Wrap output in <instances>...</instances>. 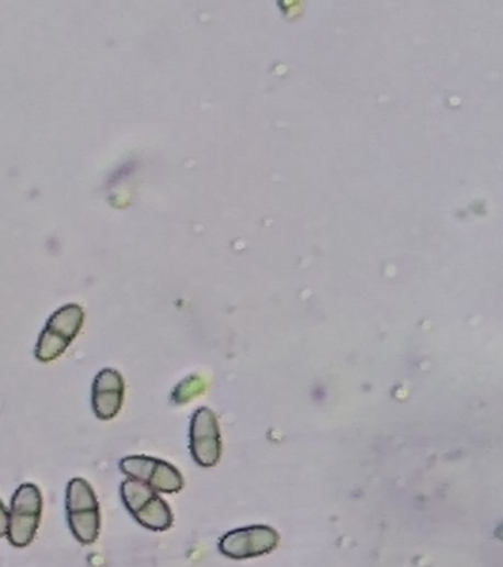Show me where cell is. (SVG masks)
Here are the masks:
<instances>
[{"label":"cell","instance_id":"cell-1","mask_svg":"<svg viewBox=\"0 0 503 567\" xmlns=\"http://www.w3.org/2000/svg\"><path fill=\"white\" fill-rule=\"evenodd\" d=\"M68 525L81 544H93L98 540L101 518L92 487L85 479H72L66 497Z\"/></svg>","mask_w":503,"mask_h":567},{"label":"cell","instance_id":"cell-2","mask_svg":"<svg viewBox=\"0 0 503 567\" xmlns=\"http://www.w3.org/2000/svg\"><path fill=\"white\" fill-rule=\"evenodd\" d=\"M122 498L128 513L146 530L163 532L174 525L170 507L146 485L133 479L124 480Z\"/></svg>","mask_w":503,"mask_h":567},{"label":"cell","instance_id":"cell-3","mask_svg":"<svg viewBox=\"0 0 503 567\" xmlns=\"http://www.w3.org/2000/svg\"><path fill=\"white\" fill-rule=\"evenodd\" d=\"M83 309L67 304L47 321L36 347V358L42 363H53L71 345L83 325Z\"/></svg>","mask_w":503,"mask_h":567},{"label":"cell","instance_id":"cell-4","mask_svg":"<svg viewBox=\"0 0 503 567\" xmlns=\"http://www.w3.org/2000/svg\"><path fill=\"white\" fill-rule=\"evenodd\" d=\"M42 493L36 485L24 483L11 501L8 538L15 547H27L37 534L42 515Z\"/></svg>","mask_w":503,"mask_h":567},{"label":"cell","instance_id":"cell-5","mask_svg":"<svg viewBox=\"0 0 503 567\" xmlns=\"http://www.w3.org/2000/svg\"><path fill=\"white\" fill-rule=\"evenodd\" d=\"M120 468L128 478L146 485L156 492L175 493L183 488L180 472L161 459L133 455L122 459Z\"/></svg>","mask_w":503,"mask_h":567},{"label":"cell","instance_id":"cell-6","mask_svg":"<svg viewBox=\"0 0 503 567\" xmlns=\"http://www.w3.org/2000/svg\"><path fill=\"white\" fill-rule=\"evenodd\" d=\"M279 535L268 526H249L230 532L221 540L223 556L243 560L265 556L278 547Z\"/></svg>","mask_w":503,"mask_h":567},{"label":"cell","instance_id":"cell-7","mask_svg":"<svg viewBox=\"0 0 503 567\" xmlns=\"http://www.w3.org/2000/svg\"><path fill=\"white\" fill-rule=\"evenodd\" d=\"M192 457L200 466L212 467L221 458V433L216 415L209 408H200L191 424Z\"/></svg>","mask_w":503,"mask_h":567},{"label":"cell","instance_id":"cell-8","mask_svg":"<svg viewBox=\"0 0 503 567\" xmlns=\"http://www.w3.org/2000/svg\"><path fill=\"white\" fill-rule=\"evenodd\" d=\"M124 381L113 368L102 369L93 381L92 407L101 420H113L123 407Z\"/></svg>","mask_w":503,"mask_h":567},{"label":"cell","instance_id":"cell-9","mask_svg":"<svg viewBox=\"0 0 503 567\" xmlns=\"http://www.w3.org/2000/svg\"><path fill=\"white\" fill-rule=\"evenodd\" d=\"M8 525H10V513H8L3 502L0 501V536L8 534Z\"/></svg>","mask_w":503,"mask_h":567}]
</instances>
